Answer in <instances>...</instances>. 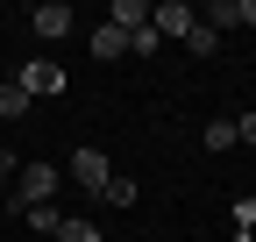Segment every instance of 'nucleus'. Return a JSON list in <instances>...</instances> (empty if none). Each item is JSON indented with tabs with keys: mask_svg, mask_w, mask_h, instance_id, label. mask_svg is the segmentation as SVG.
<instances>
[{
	"mask_svg": "<svg viewBox=\"0 0 256 242\" xmlns=\"http://www.w3.org/2000/svg\"><path fill=\"white\" fill-rule=\"evenodd\" d=\"M14 86H22L28 100H36V93L50 100V93H64L72 78H64V64H50V57H36V64H22V72H14Z\"/></svg>",
	"mask_w": 256,
	"mask_h": 242,
	"instance_id": "obj_1",
	"label": "nucleus"
},
{
	"mask_svg": "<svg viewBox=\"0 0 256 242\" xmlns=\"http://www.w3.org/2000/svg\"><path fill=\"white\" fill-rule=\"evenodd\" d=\"M72 178H78L86 192H107V178H114V164H107V157H100V150H92V142H78V150H72Z\"/></svg>",
	"mask_w": 256,
	"mask_h": 242,
	"instance_id": "obj_2",
	"label": "nucleus"
},
{
	"mask_svg": "<svg viewBox=\"0 0 256 242\" xmlns=\"http://www.w3.org/2000/svg\"><path fill=\"white\" fill-rule=\"evenodd\" d=\"M72 22H78V14H72V8H64V0H43V8H36V14H28V28H36V36H43V43H57V36H72Z\"/></svg>",
	"mask_w": 256,
	"mask_h": 242,
	"instance_id": "obj_3",
	"label": "nucleus"
},
{
	"mask_svg": "<svg viewBox=\"0 0 256 242\" xmlns=\"http://www.w3.org/2000/svg\"><path fill=\"white\" fill-rule=\"evenodd\" d=\"M192 22H200V14H192L185 0H164V8H150V28H156V36H178V43H185V36H192Z\"/></svg>",
	"mask_w": 256,
	"mask_h": 242,
	"instance_id": "obj_4",
	"label": "nucleus"
},
{
	"mask_svg": "<svg viewBox=\"0 0 256 242\" xmlns=\"http://www.w3.org/2000/svg\"><path fill=\"white\" fill-rule=\"evenodd\" d=\"M107 22L121 28V36H136V28H150V8H142V0H114V8H107Z\"/></svg>",
	"mask_w": 256,
	"mask_h": 242,
	"instance_id": "obj_5",
	"label": "nucleus"
},
{
	"mask_svg": "<svg viewBox=\"0 0 256 242\" xmlns=\"http://www.w3.org/2000/svg\"><path fill=\"white\" fill-rule=\"evenodd\" d=\"M92 57H100V64H114V57H128V36H121L114 22H100V28H92Z\"/></svg>",
	"mask_w": 256,
	"mask_h": 242,
	"instance_id": "obj_6",
	"label": "nucleus"
},
{
	"mask_svg": "<svg viewBox=\"0 0 256 242\" xmlns=\"http://www.w3.org/2000/svg\"><path fill=\"white\" fill-rule=\"evenodd\" d=\"M22 114H28V93L14 78H0V121H22Z\"/></svg>",
	"mask_w": 256,
	"mask_h": 242,
	"instance_id": "obj_7",
	"label": "nucleus"
},
{
	"mask_svg": "<svg viewBox=\"0 0 256 242\" xmlns=\"http://www.w3.org/2000/svg\"><path fill=\"white\" fill-rule=\"evenodd\" d=\"M100 200H107V206H136V200H142V186H136V178H121V171H114Z\"/></svg>",
	"mask_w": 256,
	"mask_h": 242,
	"instance_id": "obj_8",
	"label": "nucleus"
},
{
	"mask_svg": "<svg viewBox=\"0 0 256 242\" xmlns=\"http://www.w3.org/2000/svg\"><path fill=\"white\" fill-rule=\"evenodd\" d=\"M228 22H242V0H214V8H206V28L220 36V28H228Z\"/></svg>",
	"mask_w": 256,
	"mask_h": 242,
	"instance_id": "obj_9",
	"label": "nucleus"
},
{
	"mask_svg": "<svg viewBox=\"0 0 256 242\" xmlns=\"http://www.w3.org/2000/svg\"><path fill=\"white\" fill-rule=\"evenodd\" d=\"M185 50H192V57H214V50H220V36H214L206 22H192V36H185Z\"/></svg>",
	"mask_w": 256,
	"mask_h": 242,
	"instance_id": "obj_10",
	"label": "nucleus"
},
{
	"mask_svg": "<svg viewBox=\"0 0 256 242\" xmlns=\"http://www.w3.org/2000/svg\"><path fill=\"white\" fill-rule=\"evenodd\" d=\"M22 221H28V228H36V235H57V228H64V214H57V206H28V214H22Z\"/></svg>",
	"mask_w": 256,
	"mask_h": 242,
	"instance_id": "obj_11",
	"label": "nucleus"
},
{
	"mask_svg": "<svg viewBox=\"0 0 256 242\" xmlns=\"http://www.w3.org/2000/svg\"><path fill=\"white\" fill-rule=\"evenodd\" d=\"M57 242H100V228H92V221H78V214H64V228H57Z\"/></svg>",
	"mask_w": 256,
	"mask_h": 242,
	"instance_id": "obj_12",
	"label": "nucleus"
},
{
	"mask_svg": "<svg viewBox=\"0 0 256 242\" xmlns=\"http://www.w3.org/2000/svg\"><path fill=\"white\" fill-rule=\"evenodd\" d=\"M206 150H235V121H206Z\"/></svg>",
	"mask_w": 256,
	"mask_h": 242,
	"instance_id": "obj_13",
	"label": "nucleus"
},
{
	"mask_svg": "<svg viewBox=\"0 0 256 242\" xmlns=\"http://www.w3.org/2000/svg\"><path fill=\"white\" fill-rule=\"evenodd\" d=\"M235 142H256V107H249V114L235 121Z\"/></svg>",
	"mask_w": 256,
	"mask_h": 242,
	"instance_id": "obj_14",
	"label": "nucleus"
},
{
	"mask_svg": "<svg viewBox=\"0 0 256 242\" xmlns=\"http://www.w3.org/2000/svg\"><path fill=\"white\" fill-rule=\"evenodd\" d=\"M242 22H249V28H256V0H242Z\"/></svg>",
	"mask_w": 256,
	"mask_h": 242,
	"instance_id": "obj_15",
	"label": "nucleus"
}]
</instances>
